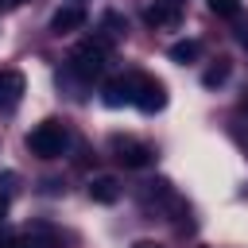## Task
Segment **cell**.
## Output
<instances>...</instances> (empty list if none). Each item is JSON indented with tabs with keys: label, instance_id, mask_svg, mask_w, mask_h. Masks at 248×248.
<instances>
[{
	"label": "cell",
	"instance_id": "6da1fadb",
	"mask_svg": "<svg viewBox=\"0 0 248 248\" xmlns=\"http://www.w3.org/2000/svg\"><path fill=\"white\" fill-rule=\"evenodd\" d=\"M66 147H70V132L62 120H43L27 132V151L39 159H58V155H66Z\"/></svg>",
	"mask_w": 248,
	"mask_h": 248
},
{
	"label": "cell",
	"instance_id": "7a4b0ae2",
	"mask_svg": "<svg viewBox=\"0 0 248 248\" xmlns=\"http://www.w3.org/2000/svg\"><path fill=\"white\" fill-rule=\"evenodd\" d=\"M105 58H108V43H105V39H85V43L70 54V70L89 81V78H97V74L105 70Z\"/></svg>",
	"mask_w": 248,
	"mask_h": 248
},
{
	"label": "cell",
	"instance_id": "3957f363",
	"mask_svg": "<svg viewBox=\"0 0 248 248\" xmlns=\"http://www.w3.org/2000/svg\"><path fill=\"white\" fill-rule=\"evenodd\" d=\"M108 151H112V159H116L120 167H128V170L151 167V159H155V151H151L147 143L132 140V136H112V140H108Z\"/></svg>",
	"mask_w": 248,
	"mask_h": 248
},
{
	"label": "cell",
	"instance_id": "277c9868",
	"mask_svg": "<svg viewBox=\"0 0 248 248\" xmlns=\"http://www.w3.org/2000/svg\"><path fill=\"white\" fill-rule=\"evenodd\" d=\"M8 248H62V236H58L54 225H46V221H31Z\"/></svg>",
	"mask_w": 248,
	"mask_h": 248
},
{
	"label": "cell",
	"instance_id": "5b68a950",
	"mask_svg": "<svg viewBox=\"0 0 248 248\" xmlns=\"http://www.w3.org/2000/svg\"><path fill=\"white\" fill-rule=\"evenodd\" d=\"M167 105V89H163V81H155V78H147V74H136V108H143V112H159Z\"/></svg>",
	"mask_w": 248,
	"mask_h": 248
},
{
	"label": "cell",
	"instance_id": "8992f818",
	"mask_svg": "<svg viewBox=\"0 0 248 248\" xmlns=\"http://www.w3.org/2000/svg\"><path fill=\"white\" fill-rule=\"evenodd\" d=\"M101 101L108 108H120V105H136V74H124V78H108L105 89H101Z\"/></svg>",
	"mask_w": 248,
	"mask_h": 248
},
{
	"label": "cell",
	"instance_id": "52a82bcc",
	"mask_svg": "<svg viewBox=\"0 0 248 248\" xmlns=\"http://www.w3.org/2000/svg\"><path fill=\"white\" fill-rule=\"evenodd\" d=\"M78 27H85L81 4H66V8H58V12L50 16V31H54V35H70V31H78Z\"/></svg>",
	"mask_w": 248,
	"mask_h": 248
},
{
	"label": "cell",
	"instance_id": "ba28073f",
	"mask_svg": "<svg viewBox=\"0 0 248 248\" xmlns=\"http://www.w3.org/2000/svg\"><path fill=\"white\" fill-rule=\"evenodd\" d=\"M23 74L19 70H0V108H16L23 97Z\"/></svg>",
	"mask_w": 248,
	"mask_h": 248
},
{
	"label": "cell",
	"instance_id": "9c48e42d",
	"mask_svg": "<svg viewBox=\"0 0 248 248\" xmlns=\"http://www.w3.org/2000/svg\"><path fill=\"white\" fill-rule=\"evenodd\" d=\"M116 198H120V186H116L112 174H97V178H89V202H97V205H112Z\"/></svg>",
	"mask_w": 248,
	"mask_h": 248
},
{
	"label": "cell",
	"instance_id": "30bf717a",
	"mask_svg": "<svg viewBox=\"0 0 248 248\" xmlns=\"http://www.w3.org/2000/svg\"><path fill=\"white\" fill-rule=\"evenodd\" d=\"M143 19H147L151 27H167V23L178 19V8H174V4H151V8L143 12Z\"/></svg>",
	"mask_w": 248,
	"mask_h": 248
},
{
	"label": "cell",
	"instance_id": "8fae6325",
	"mask_svg": "<svg viewBox=\"0 0 248 248\" xmlns=\"http://www.w3.org/2000/svg\"><path fill=\"white\" fill-rule=\"evenodd\" d=\"M174 62H194L198 54H202V43L198 39H178V43H170V50H167Z\"/></svg>",
	"mask_w": 248,
	"mask_h": 248
},
{
	"label": "cell",
	"instance_id": "7c38bea8",
	"mask_svg": "<svg viewBox=\"0 0 248 248\" xmlns=\"http://www.w3.org/2000/svg\"><path fill=\"white\" fill-rule=\"evenodd\" d=\"M221 81H229V62H225V58L202 74V85H209V89H213V85H221Z\"/></svg>",
	"mask_w": 248,
	"mask_h": 248
},
{
	"label": "cell",
	"instance_id": "4fadbf2b",
	"mask_svg": "<svg viewBox=\"0 0 248 248\" xmlns=\"http://www.w3.org/2000/svg\"><path fill=\"white\" fill-rule=\"evenodd\" d=\"M209 12L232 19V16H240V0H209Z\"/></svg>",
	"mask_w": 248,
	"mask_h": 248
},
{
	"label": "cell",
	"instance_id": "5bb4252c",
	"mask_svg": "<svg viewBox=\"0 0 248 248\" xmlns=\"http://www.w3.org/2000/svg\"><path fill=\"white\" fill-rule=\"evenodd\" d=\"M132 248H163V244H155V240H136Z\"/></svg>",
	"mask_w": 248,
	"mask_h": 248
},
{
	"label": "cell",
	"instance_id": "9a60e30c",
	"mask_svg": "<svg viewBox=\"0 0 248 248\" xmlns=\"http://www.w3.org/2000/svg\"><path fill=\"white\" fill-rule=\"evenodd\" d=\"M4 213H8V198L0 194V221H4Z\"/></svg>",
	"mask_w": 248,
	"mask_h": 248
},
{
	"label": "cell",
	"instance_id": "2e32d148",
	"mask_svg": "<svg viewBox=\"0 0 248 248\" xmlns=\"http://www.w3.org/2000/svg\"><path fill=\"white\" fill-rule=\"evenodd\" d=\"M240 112H248V89H244V97H240Z\"/></svg>",
	"mask_w": 248,
	"mask_h": 248
},
{
	"label": "cell",
	"instance_id": "e0dca14e",
	"mask_svg": "<svg viewBox=\"0 0 248 248\" xmlns=\"http://www.w3.org/2000/svg\"><path fill=\"white\" fill-rule=\"evenodd\" d=\"M240 43H244V46H248V27H244V31H240Z\"/></svg>",
	"mask_w": 248,
	"mask_h": 248
},
{
	"label": "cell",
	"instance_id": "ac0fdd59",
	"mask_svg": "<svg viewBox=\"0 0 248 248\" xmlns=\"http://www.w3.org/2000/svg\"><path fill=\"white\" fill-rule=\"evenodd\" d=\"M19 4H27V0H8V8H19Z\"/></svg>",
	"mask_w": 248,
	"mask_h": 248
},
{
	"label": "cell",
	"instance_id": "d6986e66",
	"mask_svg": "<svg viewBox=\"0 0 248 248\" xmlns=\"http://www.w3.org/2000/svg\"><path fill=\"white\" fill-rule=\"evenodd\" d=\"M0 8H8V0H0Z\"/></svg>",
	"mask_w": 248,
	"mask_h": 248
},
{
	"label": "cell",
	"instance_id": "ffe728a7",
	"mask_svg": "<svg viewBox=\"0 0 248 248\" xmlns=\"http://www.w3.org/2000/svg\"><path fill=\"white\" fill-rule=\"evenodd\" d=\"M167 4H178V0H167Z\"/></svg>",
	"mask_w": 248,
	"mask_h": 248
}]
</instances>
